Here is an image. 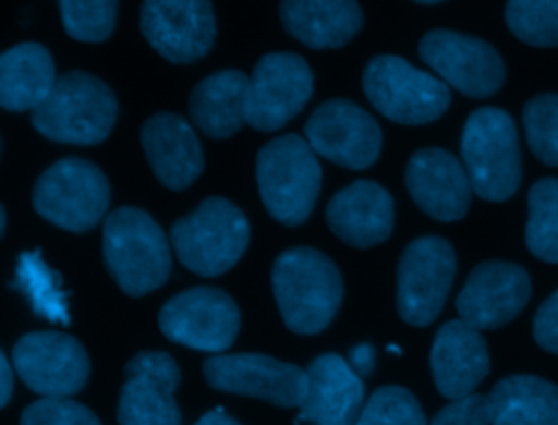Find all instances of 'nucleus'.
Here are the masks:
<instances>
[{
	"label": "nucleus",
	"mask_w": 558,
	"mask_h": 425,
	"mask_svg": "<svg viewBox=\"0 0 558 425\" xmlns=\"http://www.w3.org/2000/svg\"><path fill=\"white\" fill-rule=\"evenodd\" d=\"M307 397L299 421L310 425H355L364 410V381L338 353L316 355L307 368Z\"/></svg>",
	"instance_id": "412c9836"
},
{
	"label": "nucleus",
	"mask_w": 558,
	"mask_h": 425,
	"mask_svg": "<svg viewBox=\"0 0 558 425\" xmlns=\"http://www.w3.org/2000/svg\"><path fill=\"white\" fill-rule=\"evenodd\" d=\"M251 78L240 70H218L190 94L187 111L201 133L214 139L231 137L246 122Z\"/></svg>",
	"instance_id": "393cba45"
},
{
	"label": "nucleus",
	"mask_w": 558,
	"mask_h": 425,
	"mask_svg": "<svg viewBox=\"0 0 558 425\" xmlns=\"http://www.w3.org/2000/svg\"><path fill=\"white\" fill-rule=\"evenodd\" d=\"M140 28L146 41L172 63L198 61L216 39L214 9L205 0H148L142 4Z\"/></svg>",
	"instance_id": "f3484780"
},
{
	"label": "nucleus",
	"mask_w": 558,
	"mask_h": 425,
	"mask_svg": "<svg viewBox=\"0 0 558 425\" xmlns=\"http://www.w3.org/2000/svg\"><path fill=\"white\" fill-rule=\"evenodd\" d=\"M405 187L429 218L460 220L471 205V181L460 159L445 148H421L405 166Z\"/></svg>",
	"instance_id": "6ab92c4d"
},
{
	"label": "nucleus",
	"mask_w": 558,
	"mask_h": 425,
	"mask_svg": "<svg viewBox=\"0 0 558 425\" xmlns=\"http://www.w3.org/2000/svg\"><path fill=\"white\" fill-rule=\"evenodd\" d=\"M462 163L473 192L493 203L508 201L521 183V150L517 126L508 111L475 109L462 129Z\"/></svg>",
	"instance_id": "423d86ee"
},
{
	"label": "nucleus",
	"mask_w": 558,
	"mask_h": 425,
	"mask_svg": "<svg viewBox=\"0 0 558 425\" xmlns=\"http://www.w3.org/2000/svg\"><path fill=\"white\" fill-rule=\"evenodd\" d=\"M490 401L486 394H469L464 399L447 403L432 418L429 425H490Z\"/></svg>",
	"instance_id": "f704fd0d"
},
{
	"label": "nucleus",
	"mask_w": 558,
	"mask_h": 425,
	"mask_svg": "<svg viewBox=\"0 0 558 425\" xmlns=\"http://www.w3.org/2000/svg\"><path fill=\"white\" fill-rule=\"evenodd\" d=\"M205 381L220 392L301 408L307 397V373L296 364L264 353H225L203 362Z\"/></svg>",
	"instance_id": "9b49d317"
},
{
	"label": "nucleus",
	"mask_w": 558,
	"mask_h": 425,
	"mask_svg": "<svg viewBox=\"0 0 558 425\" xmlns=\"http://www.w3.org/2000/svg\"><path fill=\"white\" fill-rule=\"evenodd\" d=\"M59 9L65 33L78 41H102L116 26L113 0H63Z\"/></svg>",
	"instance_id": "473e14b6"
},
{
	"label": "nucleus",
	"mask_w": 558,
	"mask_h": 425,
	"mask_svg": "<svg viewBox=\"0 0 558 425\" xmlns=\"http://www.w3.org/2000/svg\"><path fill=\"white\" fill-rule=\"evenodd\" d=\"M0 371H2V397H0V405H7L13 392V368L11 362L7 360V353L0 351Z\"/></svg>",
	"instance_id": "4c0bfd02"
},
{
	"label": "nucleus",
	"mask_w": 558,
	"mask_h": 425,
	"mask_svg": "<svg viewBox=\"0 0 558 425\" xmlns=\"http://www.w3.org/2000/svg\"><path fill=\"white\" fill-rule=\"evenodd\" d=\"M530 292L532 283L523 266L504 259H486L469 272L456 299V309L460 320L477 331L497 329L525 307Z\"/></svg>",
	"instance_id": "a211bd4d"
},
{
	"label": "nucleus",
	"mask_w": 558,
	"mask_h": 425,
	"mask_svg": "<svg viewBox=\"0 0 558 425\" xmlns=\"http://www.w3.org/2000/svg\"><path fill=\"white\" fill-rule=\"evenodd\" d=\"M109 196V181L96 163L81 157H63L35 181L33 207L57 227L85 233L102 220Z\"/></svg>",
	"instance_id": "0eeeda50"
},
{
	"label": "nucleus",
	"mask_w": 558,
	"mask_h": 425,
	"mask_svg": "<svg viewBox=\"0 0 558 425\" xmlns=\"http://www.w3.org/2000/svg\"><path fill=\"white\" fill-rule=\"evenodd\" d=\"M506 24L514 37L530 46H558V0H510Z\"/></svg>",
	"instance_id": "c756f323"
},
{
	"label": "nucleus",
	"mask_w": 558,
	"mask_h": 425,
	"mask_svg": "<svg viewBox=\"0 0 558 425\" xmlns=\"http://www.w3.org/2000/svg\"><path fill=\"white\" fill-rule=\"evenodd\" d=\"M248 238L246 216L222 196L205 198L170 227L177 259L201 277H218L233 268L244 255Z\"/></svg>",
	"instance_id": "39448f33"
},
{
	"label": "nucleus",
	"mask_w": 558,
	"mask_h": 425,
	"mask_svg": "<svg viewBox=\"0 0 558 425\" xmlns=\"http://www.w3.org/2000/svg\"><path fill=\"white\" fill-rule=\"evenodd\" d=\"M54 83V61L46 46L22 41L0 54V105L7 111L37 109Z\"/></svg>",
	"instance_id": "a878e982"
},
{
	"label": "nucleus",
	"mask_w": 558,
	"mask_h": 425,
	"mask_svg": "<svg viewBox=\"0 0 558 425\" xmlns=\"http://www.w3.org/2000/svg\"><path fill=\"white\" fill-rule=\"evenodd\" d=\"M532 331L541 349L558 355V290L549 294L536 309Z\"/></svg>",
	"instance_id": "c9c22d12"
},
{
	"label": "nucleus",
	"mask_w": 558,
	"mask_h": 425,
	"mask_svg": "<svg viewBox=\"0 0 558 425\" xmlns=\"http://www.w3.org/2000/svg\"><path fill=\"white\" fill-rule=\"evenodd\" d=\"M527 144L536 159L558 166V94H538L523 107Z\"/></svg>",
	"instance_id": "7c9ffc66"
},
{
	"label": "nucleus",
	"mask_w": 558,
	"mask_h": 425,
	"mask_svg": "<svg viewBox=\"0 0 558 425\" xmlns=\"http://www.w3.org/2000/svg\"><path fill=\"white\" fill-rule=\"evenodd\" d=\"M159 329L177 344L220 353L233 344L240 331V309L220 288L196 286L161 305Z\"/></svg>",
	"instance_id": "9d476101"
},
{
	"label": "nucleus",
	"mask_w": 558,
	"mask_h": 425,
	"mask_svg": "<svg viewBox=\"0 0 558 425\" xmlns=\"http://www.w3.org/2000/svg\"><path fill=\"white\" fill-rule=\"evenodd\" d=\"M490 425H558V386L536 375H508L490 394Z\"/></svg>",
	"instance_id": "bb28decb"
},
{
	"label": "nucleus",
	"mask_w": 558,
	"mask_h": 425,
	"mask_svg": "<svg viewBox=\"0 0 558 425\" xmlns=\"http://www.w3.org/2000/svg\"><path fill=\"white\" fill-rule=\"evenodd\" d=\"M388 351H392V353H401V349H399V347H395V344H390V347H388Z\"/></svg>",
	"instance_id": "ea45409f"
},
{
	"label": "nucleus",
	"mask_w": 558,
	"mask_h": 425,
	"mask_svg": "<svg viewBox=\"0 0 558 425\" xmlns=\"http://www.w3.org/2000/svg\"><path fill=\"white\" fill-rule=\"evenodd\" d=\"M456 275L453 246L440 235L412 240L397 266V312L414 327L429 325L442 309Z\"/></svg>",
	"instance_id": "1a4fd4ad"
},
{
	"label": "nucleus",
	"mask_w": 558,
	"mask_h": 425,
	"mask_svg": "<svg viewBox=\"0 0 558 425\" xmlns=\"http://www.w3.org/2000/svg\"><path fill=\"white\" fill-rule=\"evenodd\" d=\"M11 362L26 388L41 397L76 394L89 377V357L83 344L54 329L24 333L11 351Z\"/></svg>",
	"instance_id": "f8f14e48"
},
{
	"label": "nucleus",
	"mask_w": 558,
	"mask_h": 425,
	"mask_svg": "<svg viewBox=\"0 0 558 425\" xmlns=\"http://www.w3.org/2000/svg\"><path fill=\"white\" fill-rule=\"evenodd\" d=\"M286 33L310 48H340L357 35L364 13L353 0H286L279 4Z\"/></svg>",
	"instance_id": "b1692460"
},
{
	"label": "nucleus",
	"mask_w": 558,
	"mask_h": 425,
	"mask_svg": "<svg viewBox=\"0 0 558 425\" xmlns=\"http://www.w3.org/2000/svg\"><path fill=\"white\" fill-rule=\"evenodd\" d=\"M525 244L543 262L558 264V179H538L527 192Z\"/></svg>",
	"instance_id": "c85d7f7f"
},
{
	"label": "nucleus",
	"mask_w": 558,
	"mask_h": 425,
	"mask_svg": "<svg viewBox=\"0 0 558 425\" xmlns=\"http://www.w3.org/2000/svg\"><path fill=\"white\" fill-rule=\"evenodd\" d=\"M140 142L153 174L170 190H185L203 172L205 157L198 135L179 113L159 111L146 118Z\"/></svg>",
	"instance_id": "aec40b11"
},
{
	"label": "nucleus",
	"mask_w": 558,
	"mask_h": 425,
	"mask_svg": "<svg viewBox=\"0 0 558 425\" xmlns=\"http://www.w3.org/2000/svg\"><path fill=\"white\" fill-rule=\"evenodd\" d=\"M314 74L296 52H268L251 74L246 124L255 131L272 133L290 122L310 100Z\"/></svg>",
	"instance_id": "4468645a"
},
{
	"label": "nucleus",
	"mask_w": 558,
	"mask_h": 425,
	"mask_svg": "<svg viewBox=\"0 0 558 425\" xmlns=\"http://www.w3.org/2000/svg\"><path fill=\"white\" fill-rule=\"evenodd\" d=\"M259 196L268 214L286 224H303L320 192V163L305 137L288 133L270 139L255 161Z\"/></svg>",
	"instance_id": "20e7f679"
},
{
	"label": "nucleus",
	"mask_w": 558,
	"mask_h": 425,
	"mask_svg": "<svg viewBox=\"0 0 558 425\" xmlns=\"http://www.w3.org/2000/svg\"><path fill=\"white\" fill-rule=\"evenodd\" d=\"M429 366L442 397L458 401L473 394L490 366L482 333L462 320H447L434 336Z\"/></svg>",
	"instance_id": "5701e85b"
},
{
	"label": "nucleus",
	"mask_w": 558,
	"mask_h": 425,
	"mask_svg": "<svg viewBox=\"0 0 558 425\" xmlns=\"http://www.w3.org/2000/svg\"><path fill=\"white\" fill-rule=\"evenodd\" d=\"M349 366L362 377L368 375L375 366V349L368 342H360L349 351Z\"/></svg>",
	"instance_id": "e433bc0d"
},
{
	"label": "nucleus",
	"mask_w": 558,
	"mask_h": 425,
	"mask_svg": "<svg viewBox=\"0 0 558 425\" xmlns=\"http://www.w3.org/2000/svg\"><path fill=\"white\" fill-rule=\"evenodd\" d=\"M102 259L129 296L161 288L170 275L172 255L163 229L140 207H118L102 224Z\"/></svg>",
	"instance_id": "f03ea898"
},
{
	"label": "nucleus",
	"mask_w": 558,
	"mask_h": 425,
	"mask_svg": "<svg viewBox=\"0 0 558 425\" xmlns=\"http://www.w3.org/2000/svg\"><path fill=\"white\" fill-rule=\"evenodd\" d=\"M194 425H240L233 416H229L227 412H222L220 408L218 410H211V412H205Z\"/></svg>",
	"instance_id": "58836bf2"
},
{
	"label": "nucleus",
	"mask_w": 558,
	"mask_h": 425,
	"mask_svg": "<svg viewBox=\"0 0 558 425\" xmlns=\"http://www.w3.org/2000/svg\"><path fill=\"white\" fill-rule=\"evenodd\" d=\"M270 281L286 327L301 336L323 331L342 303L338 266L312 246L286 248L272 264Z\"/></svg>",
	"instance_id": "f257e3e1"
},
{
	"label": "nucleus",
	"mask_w": 558,
	"mask_h": 425,
	"mask_svg": "<svg viewBox=\"0 0 558 425\" xmlns=\"http://www.w3.org/2000/svg\"><path fill=\"white\" fill-rule=\"evenodd\" d=\"M362 87L371 105L399 124L434 122L451 100L447 83L395 54L373 57L364 68Z\"/></svg>",
	"instance_id": "6e6552de"
},
{
	"label": "nucleus",
	"mask_w": 558,
	"mask_h": 425,
	"mask_svg": "<svg viewBox=\"0 0 558 425\" xmlns=\"http://www.w3.org/2000/svg\"><path fill=\"white\" fill-rule=\"evenodd\" d=\"M303 133L316 155L349 170L373 166L381 150L377 120L347 98L320 102L310 113Z\"/></svg>",
	"instance_id": "2eb2a0df"
},
{
	"label": "nucleus",
	"mask_w": 558,
	"mask_h": 425,
	"mask_svg": "<svg viewBox=\"0 0 558 425\" xmlns=\"http://www.w3.org/2000/svg\"><path fill=\"white\" fill-rule=\"evenodd\" d=\"M355 425H427L418 399L401 386H381L368 401Z\"/></svg>",
	"instance_id": "2f4dec72"
},
{
	"label": "nucleus",
	"mask_w": 558,
	"mask_h": 425,
	"mask_svg": "<svg viewBox=\"0 0 558 425\" xmlns=\"http://www.w3.org/2000/svg\"><path fill=\"white\" fill-rule=\"evenodd\" d=\"M418 57L464 96H493L504 78L506 68L499 52L484 39L458 31H427L418 41Z\"/></svg>",
	"instance_id": "ddd939ff"
},
{
	"label": "nucleus",
	"mask_w": 558,
	"mask_h": 425,
	"mask_svg": "<svg viewBox=\"0 0 558 425\" xmlns=\"http://www.w3.org/2000/svg\"><path fill=\"white\" fill-rule=\"evenodd\" d=\"M325 218L342 242L355 248H368L390 238L395 203L390 192L379 183L357 179L329 198Z\"/></svg>",
	"instance_id": "4be33fe9"
},
{
	"label": "nucleus",
	"mask_w": 558,
	"mask_h": 425,
	"mask_svg": "<svg viewBox=\"0 0 558 425\" xmlns=\"http://www.w3.org/2000/svg\"><path fill=\"white\" fill-rule=\"evenodd\" d=\"M20 425H100L98 416L68 397H41L24 408Z\"/></svg>",
	"instance_id": "72a5a7b5"
},
{
	"label": "nucleus",
	"mask_w": 558,
	"mask_h": 425,
	"mask_svg": "<svg viewBox=\"0 0 558 425\" xmlns=\"http://www.w3.org/2000/svg\"><path fill=\"white\" fill-rule=\"evenodd\" d=\"M118 401L120 425H181L174 390L181 371L166 351H140L124 366Z\"/></svg>",
	"instance_id": "dca6fc26"
},
{
	"label": "nucleus",
	"mask_w": 558,
	"mask_h": 425,
	"mask_svg": "<svg viewBox=\"0 0 558 425\" xmlns=\"http://www.w3.org/2000/svg\"><path fill=\"white\" fill-rule=\"evenodd\" d=\"M118 100L111 87L83 70L57 78L48 98L33 109V126L48 139L92 146L100 144L113 129Z\"/></svg>",
	"instance_id": "7ed1b4c3"
},
{
	"label": "nucleus",
	"mask_w": 558,
	"mask_h": 425,
	"mask_svg": "<svg viewBox=\"0 0 558 425\" xmlns=\"http://www.w3.org/2000/svg\"><path fill=\"white\" fill-rule=\"evenodd\" d=\"M17 290L26 294L31 307L37 316H44L50 323L68 325V292L61 290V277L41 259L39 251L22 253L15 270Z\"/></svg>",
	"instance_id": "cd10ccee"
}]
</instances>
